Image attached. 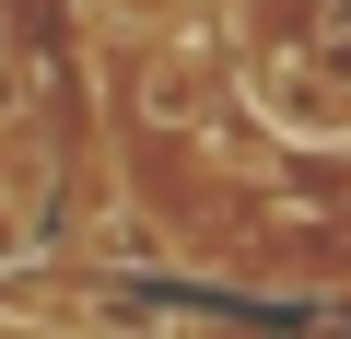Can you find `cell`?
Segmentation results:
<instances>
[{"mask_svg": "<svg viewBox=\"0 0 351 339\" xmlns=\"http://www.w3.org/2000/svg\"><path fill=\"white\" fill-rule=\"evenodd\" d=\"M24 105H36V71H24V59H12V47H0V129H12V117H24Z\"/></svg>", "mask_w": 351, "mask_h": 339, "instance_id": "cell-2", "label": "cell"}, {"mask_svg": "<svg viewBox=\"0 0 351 339\" xmlns=\"http://www.w3.org/2000/svg\"><path fill=\"white\" fill-rule=\"evenodd\" d=\"M24 258H36V223H24V199H0V281H12Z\"/></svg>", "mask_w": 351, "mask_h": 339, "instance_id": "cell-1", "label": "cell"}]
</instances>
